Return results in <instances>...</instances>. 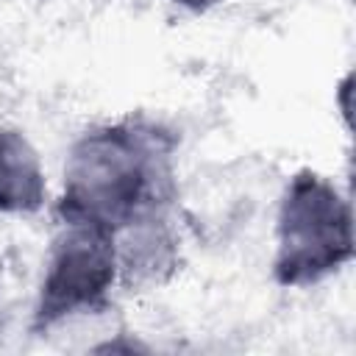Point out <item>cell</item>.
<instances>
[{"label": "cell", "instance_id": "2", "mask_svg": "<svg viewBox=\"0 0 356 356\" xmlns=\"http://www.w3.org/2000/svg\"><path fill=\"white\" fill-rule=\"evenodd\" d=\"M353 256V214L339 189L312 172H298L281 197L273 275L281 286H309Z\"/></svg>", "mask_w": 356, "mask_h": 356}, {"label": "cell", "instance_id": "3", "mask_svg": "<svg viewBox=\"0 0 356 356\" xmlns=\"http://www.w3.org/2000/svg\"><path fill=\"white\" fill-rule=\"evenodd\" d=\"M117 275L120 259L111 231L58 220L33 306V328L47 331L75 314L103 309Z\"/></svg>", "mask_w": 356, "mask_h": 356}, {"label": "cell", "instance_id": "5", "mask_svg": "<svg viewBox=\"0 0 356 356\" xmlns=\"http://www.w3.org/2000/svg\"><path fill=\"white\" fill-rule=\"evenodd\" d=\"M172 3L181 6V8H186V11L203 14V11H209V8H214V6H220V3H225V0H172Z\"/></svg>", "mask_w": 356, "mask_h": 356}, {"label": "cell", "instance_id": "1", "mask_svg": "<svg viewBox=\"0 0 356 356\" xmlns=\"http://www.w3.org/2000/svg\"><path fill=\"white\" fill-rule=\"evenodd\" d=\"M170 150V136L142 120L89 128L70 147L58 220L89 222L117 236L164 214L172 195Z\"/></svg>", "mask_w": 356, "mask_h": 356}, {"label": "cell", "instance_id": "4", "mask_svg": "<svg viewBox=\"0 0 356 356\" xmlns=\"http://www.w3.org/2000/svg\"><path fill=\"white\" fill-rule=\"evenodd\" d=\"M47 200L36 147L17 128H0V214H33Z\"/></svg>", "mask_w": 356, "mask_h": 356}]
</instances>
